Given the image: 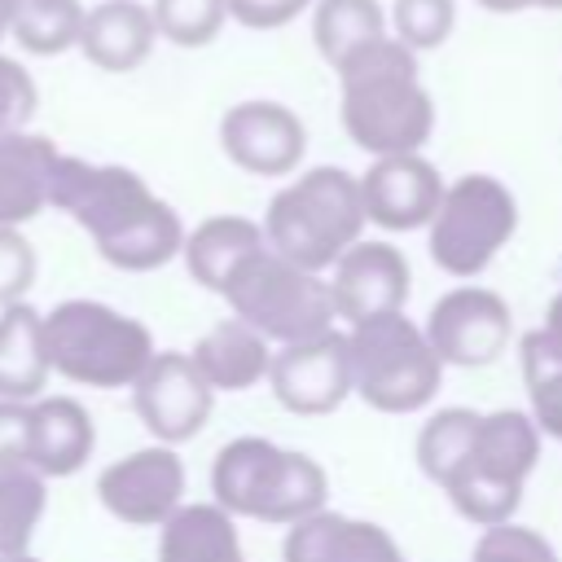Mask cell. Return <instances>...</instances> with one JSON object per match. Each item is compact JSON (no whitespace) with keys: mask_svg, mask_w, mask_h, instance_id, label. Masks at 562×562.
<instances>
[{"mask_svg":"<svg viewBox=\"0 0 562 562\" xmlns=\"http://www.w3.org/2000/svg\"><path fill=\"white\" fill-rule=\"evenodd\" d=\"M540 9H562V0H536Z\"/></svg>","mask_w":562,"mask_h":562,"instance_id":"obj_43","label":"cell"},{"mask_svg":"<svg viewBox=\"0 0 562 562\" xmlns=\"http://www.w3.org/2000/svg\"><path fill=\"white\" fill-rule=\"evenodd\" d=\"M44 347H48L53 373L97 391L136 386L145 364L158 356L154 334L136 316L97 299L57 303L44 316Z\"/></svg>","mask_w":562,"mask_h":562,"instance_id":"obj_3","label":"cell"},{"mask_svg":"<svg viewBox=\"0 0 562 562\" xmlns=\"http://www.w3.org/2000/svg\"><path fill=\"white\" fill-rule=\"evenodd\" d=\"M514 228L518 202L509 184H501L487 171H470L443 189V202L426 228V246L448 277L470 281L501 255V246H509Z\"/></svg>","mask_w":562,"mask_h":562,"instance_id":"obj_6","label":"cell"},{"mask_svg":"<svg viewBox=\"0 0 562 562\" xmlns=\"http://www.w3.org/2000/svg\"><path fill=\"white\" fill-rule=\"evenodd\" d=\"M35 281V250L18 228H0V307L22 303Z\"/></svg>","mask_w":562,"mask_h":562,"instance_id":"obj_37","label":"cell"},{"mask_svg":"<svg viewBox=\"0 0 562 562\" xmlns=\"http://www.w3.org/2000/svg\"><path fill=\"white\" fill-rule=\"evenodd\" d=\"M272 457H277L272 439H259V435L228 439L215 452V465H211L215 505H224L233 518H255V505H259V492H263Z\"/></svg>","mask_w":562,"mask_h":562,"instance_id":"obj_26","label":"cell"},{"mask_svg":"<svg viewBox=\"0 0 562 562\" xmlns=\"http://www.w3.org/2000/svg\"><path fill=\"white\" fill-rule=\"evenodd\" d=\"M0 562H35L31 553H22V558H0Z\"/></svg>","mask_w":562,"mask_h":562,"instance_id":"obj_44","label":"cell"},{"mask_svg":"<svg viewBox=\"0 0 562 562\" xmlns=\"http://www.w3.org/2000/svg\"><path fill=\"white\" fill-rule=\"evenodd\" d=\"M386 35H391V22H386L378 0H316L312 40H316V53L334 70L347 66L360 48H369Z\"/></svg>","mask_w":562,"mask_h":562,"instance_id":"obj_25","label":"cell"},{"mask_svg":"<svg viewBox=\"0 0 562 562\" xmlns=\"http://www.w3.org/2000/svg\"><path fill=\"white\" fill-rule=\"evenodd\" d=\"M154 202H158V193L132 167L83 162V158H70V154H61V162H57L53 206L66 211L97 246L119 237L123 228H132Z\"/></svg>","mask_w":562,"mask_h":562,"instance_id":"obj_7","label":"cell"},{"mask_svg":"<svg viewBox=\"0 0 562 562\" xmlns=\"http://www.w3.org/2000/svg\"><path fill=\"white\" fill-rule=\"evenodd\" d=\"M536 461H540V426H536L531 413H518V408L483 413L470 470H483L492 479H505V483L522 487L527 474L536 470Z\"/></svg>","mask_w":562,"mask_h":562,"instance_id":"obj_24","label":"cell"},{"mask_svg":"<svg viewBox=\"0 0 562 562\" xmlns=\"http://www.w3.org/2000/svg\"><path fill=\"white\" fill-rule=\"evenodd\" d=\"M558 347H562V290L553 294V303H549V312H544V325H540Z\"/></svg>","mask_w":562,"mask_h":562,"instance_id":"obj_40","label":"cell"},{"mask_svg":"<svg viewBox=\"0 0 562 562\" xmlns=\"http://www.w3.org/2000/svg\"><path fill=\"white\" fill-rule=\"evenodd\" d=\"M281 558L285 562H404V553L386 527L347 518V514H329V509L294 522L285 531Z\"/></svg>","mask_w":562,"mask_h":562,"instance_id":"obj_16","label":"cell"},{"mask_svg":"<svg viewBox=\"0 0 562 562\" xmlns=\"http://www.w3.org/2000/svg\"><path fill=\"white\" fill-rule=\"evenodd\" d=\"M83 18L88 9L79 0H18L9 35L18 40V48L35 57H57L66 48H79Z\"/></svg>","mask_w":562,"mask_h":562,"instance_id":"obj_29","label":"cell"},{"mask_svg":"<svg viewBox=\"0 0 562 562\" xmlns=\"http://www.w3.org/2000/svg\"><path fill=\"white\" fill-rule=\"evenodd\" d=\"M263 246H268L263 224H255L246 215H211V220H202L184 237V250L180 255H184V268H189V277L198 285L224 294V285L237 272V263L250 259Z\"/></svg>","mask_w":562,"mask_h":562,"instance_id":"obj_22","label":"cell"},{"mask_svg":"<svg viewBox=\"0 0 562 562\" xmlns=\"http://www.w3.org/2000/svg\"><path fill=\"white\" fill-rule=\"evenodd\" d=\"M386 22H391V35L404 48L426 53V48H439L452 35L457 4L452 0H395Z\"/></svg>","mask_w":562,"mask_h":562,"instance_id":"obj_34","label":"cell"},{"mask_svg":"<svg viewBox=\"0 0 562 562\" xmlns=\"http://www.w3.org/2000/svg\"><path fill=\"white\" fill-rule=\"evenodd\" d=\"M48 347H44V312L31 303L0 307V400L35 404L48 382Z\"/></svg>","mask_w":562,"mask_h":562,"instance_id":"obj_21","label":"cell"},{"mask_svg":"<svg viewBox=\"0 0 562 562\" xmlns=\"http://www.w3.org/2000/svg\"><path fill=\"white\" fill-rule=\"evenodd\" d=\"M356 395L378 413H417L435 400L443 360L422 325L404 312H386L347 329Z\"/></svg>","mask_w":562,"mask_h":562,"instance_id":"obj_5","label":"cell"},{"mask_svg":"<svg viewBox=\"0 0 562 562\" xmlns=\"http://www.w3.org/2000/svg\"><path fill=\"white\" fill-rule=\"evenodd\" d=\"M31 470V404L0 400V474Z\"/></svg>","mask_w":562,"mask_h":562,"instance_id":"obj_38","label":"cell"},{"mask_svg":"<svg viewBox=\"0 0 562 562\" xmlns=\"http://www.w3.org/2000/svg\"><path fill=\"white\" fill-rule=\"evenodd\" d=\"M518 351H522V382H527L531 417L540 435L562 439V347L544 329H531L522 334Z\"/></svg>","mask_w":562,"mask_h":562,"instance_id":"obj_30","label":"cell"},{"mask_svg":"<svg viewBox=\"0 0 562 562\" xmlns=\"http://www.w3.org/2000/svg\"><path fill=\"white\" fill-rule=\"evenodd\" d=\"M470 562H558V553L536 527L501 522V527H483Z\"/></svg>","mask_w":562,"mask_h":562,"instance_id":"obj_35","label":"cell"},{"mask_svg":"<svg viewBox=\"0 0 562 562\" xmlns=\"http://www.w3.org/2000/svg\"><path fill=\"white\" fill-rule=\"evenodd\" d=\"M422 329H426V338H430V347L443 364L483 369L509 347L514 316H509V303L496 290L457 285V290H448L430 303Z\"/></svg>","mask_w":562,"mask_h":562,"instance_id":"obj_8","label":"cell"},{"mask_svg":"<svg viewBox=\"0 0 562 562\" xmlns=\"http://www.w3.org/2000/svg\"><path fill=\"white\" fill-rule=\"evenodd\" d=\"M154 40H158V26H154L149 4H140V0H101L83 18L79 53L97 70L123 75V70H136L154 53Z\"/></svg>","mask_w":562,"mask_h":562,"instance_id":"obj_17","label":"cell"},{"mask_svg":"<svg viewBox=\"0 0 562 562\" xmlns=\"http://www.w3.org/2000/svg\"><path fill=\"white\" fill-rule=\"evenodd\" d=\"M40 105V92H35V79L31 70L18 61V57H4L0 53V132H18L31 123Z\"/></svg>","mask_w":562,"mask_h":562,"instance_id":"obj_36","label":"cell"},{"mask_svg":"<svg viewBox=\"0 0 562 562\" xmlns=\"http://www.w3.org/2000/svg\"><path fill=\"white\" fill-rule=\"evenodd\" d=\"M443 492H448L452 509H457L465 522H474V527H501V522H514V509H518V501H522V487H518V483L492 479V474L470 470V465H465Z\"/></svg>","mask_w":562,"mask_h":562,"instance_id":"obj_32","label":"cell"},{"mask_svg":"<svg viewBox=\"0 0 562 562\" xmlns=\"http://www.w3.org/2000/svg\"><path fill=\"white\" fill-rule=\"evenodd\" d=\"M220 149L250 176H290L307 149V127L281 101H237L220 119Z\"/></svg>","mask_w":562,"mask_h":562,"instance_id":"obj_12","label":"cell"},{"mask_svg":"<svg viewBox=\"0 0 562 562\" xmlns=\"http://www.w3.org/2000/svg\"><path fill=\"white\" fill-rule=\"evenodd\" d=\"M97 448L92 413L70 395H40L31 404V470L44 479L75 474Z\"/></svg>","mask_w":562,"mask_h":562,"instance_id":"obj_18","label":"cell"},{"mask_svg":"<svg viewBox=\"0 0 562 562\" xmlns=\"http://www.w3.org/2000/svg\"><path fill=\"white\" fill-rule=\"evenodd\" d=\"M268 386H272L277 404L290 408V413H299V417H325V413H334L356 391L347 334L329 329L321 338L277 347L272 351V369H268Z\"/></svg>","mask_w":562,"mask_h":562,"instance_id":"obj_10","label":"cell"},{"mask_svg":"<svg viewBox=\"0 0 562 562\" xmlns=\"http://www.w3.org/2000/svg\"><path fill=\"white\" fill-rule=\"evenodd\" d=\"M13 13H18V0H0V40L13 31Z\"/></svg>","mask_w":562,"mask_h":562,"instance_id":"obj_42","label":"cell"},{"mask_svg":"<svg viewBox=\"0 0 562 562\" xmlns=\"http://www.w3.org/2000/svg\"><path fill=\"white\" fill-rule=\"evenodd\" d=\"M325 492H329V479H325L316 457L294 452V448H277L268 479H263V492H259V505H255V522L294 527V522L325 509Z\"/></svg>","mask_w":562,"mask_h":562,"instance_id":"obj_23","label":"cell"},{"mask_svg":"<svg viewBox=\"0 0 562 562\" xmlns=\"http://www.w3.org/2000/svg\"><path fill=\"white\" fill-rule=\"evenodd\" d=\"M48 509L44 474L40 470H9L0 474V558L31 553V536Z\"/></svg>","mask_w":562,"mask_h":562,"instance_id":"obj_31","label":"cell"},{"mask_svg":"<svg viewBox=\"0 0 562 562\" xmlns=\"http://www.w3.org/2000/svg\"><path fill=\"white\" fill-rule=\"evenodd\" d=\"M474 4H483L487 13H522V9H531L536 0H474Z\"/></svg>","mask_w":562,"mask_h":562,"instance_id":"obj_41","label":"cell"},{"mask_svg":"<svg viewBox=\"0 0 562 562\" xmlns=\"http://www.w3.org/2000/svg\"><path fill=\"white\" fill-rule=\"evenodd\" d=\"M61 149L26 127L0 132V228H18L53 206V176Z\"/></svg>","mask_w":562,"mask_h":562,"instance_id":"obj_15","label":"cell"},{"mask_svg":"<svg viewBox=\"0 0 562 562\" xmlns=\"http://www.w3.org/2000/svg\"><path fill=\"white\" fill-rule=\"evenodd\" d=\"M97 496L105 514L127 527H162L184 505V461L171 443L136 448L101 470Z\"/></svg>","mask_w":562,"mask_h":562,"instance_id":"obj_9","label":"cell"},{"mask_svg":"<svg viewBox=\"0 0 562 562\" xmlns=\"http://www.w3.org/2000/svg\"><path fill=\"white\" fill-rule=\"evenodd\" d=\"M184 237H189V233H184L180 215L158 198L132 228H123L119 237L101 241L97 250H101L105 263H114V268H123V272H154V268L171 263V259L184 250Z\"/></svg>","mask_w":562,"mask_h":562,"instance_id":"obj_27","label":"cell"},{"mask_svg":"<svg viewBox=\"0 0 562 562\" xmlns=\"http://www.w3.org/2000/svg\"><path fill=\"white\" fill-rule=\"evenodd\" d=\"M408 285H413V268L404 250L391 241H364V237L334 263V277H329L334 307L347 325L404 312Z\"/></svg>","mask_w":562,"mask_h":562,"instance_id":"obj_14","label":"cell"},{"mask_svg":"<svg viewBox=\"0 0 562 562\" xmlns=\"http://www.w3.org/2000/svg\"><path fill=\"white\" fill-rule=\"evenodd\" d=\"M342 79V127L347 136L373 154H417L435 132V101L417 79V53L395 35L360 48Z\"/></svg>","mask_w":562,"mask_h":562,"instance_id":"obj_1","label":"cell"},{"mask_svg":"<svg viewBox=\"0 0 562 562\" xmlns=\"http://www.w3.org/2000/svg\"><path fill=\"white\" fill-rule=\"evenodd\" d=\"M132 404L136 417L145 422V430L158 443H184L193 439L215 404V386L202 378V369L193 364L189 351H158L145 373L132 386Z\"/></svg>","mask_w":562,"mask_h":562,"instance_id":"obj_11","label":"cell"},{"mask_svg":"<svg viewBox=\"0 0 562 562\" xmlns=\"http://www.w3.org/2000/svg\"><path fill=\"white\" fill-rule=\"evenodd\" d=\"M154 26L176 48H202L211 44L228 22V0H154L149 4Z\"/></svg>","mask_w":562,"mask_h":562,"instance_id":"obj_33","label":"cell"},{"mask_svg":"<svg viewBox=\"0 0 562 562\" xmlns=\"http://www.w3.org/2000/svg\"><path fill=\"white\" fill-rule=\"evenodd\" d=\"M312 0H228V18L250 31H277L294 22Z\"/></svg>","mask_w":562,"mask_h":562,"instance_id":"obj_39","label":"cell"},{"mask_svg":"<svg viewBox=\"0 0 562 562\" xmlns=\"http://www.w3.org/2000/svg\"><path fill=\"white\" fill-rule=\"evenodd\" d=\"M443 180L435 162L422 154H386L373 158L369 171L360 176V198L369 224L386 233H408V228H430L439 202H443Z\"/></svg>","mask_w":562,"mask_h":562,"instance_id":"obj_13","label":"cell"},{"mask_svg":"<svg viewBox=\"0 0 562 562\" xmlns=\"http://www.w3.org/2000/svg\"><path fill=\"white\" fill-rule=\"evenodd\" d=\"M158 562H246L233 514L215 501L180 505L158 527Z\"/></svg>","mask_w":562,"mask_h":562,"instance_id":"obj_20","label":"cell"},{"mask_svg":"<svg viewBox=\"0 0 562 562\" xmlns=\"http://www.w3.org/2000/svg\"><path fill=\"white\" fill-rule=\"evenodd\" d=\"M193 364L202 369V378L215 391H250L268 378L272 369V342L246 325L241 316H224L215 321L198 342H193Z\"/></svg>","mask_w":562,"mask_h":562,"instance_id":"obj_19","label":"cell"},{"mask_svg":"<svg viewBox=\"0 0 562 562\" xmlns=\"http://www.w3.org/2000/svg\"><path fill=\"white\" fill-rule=\"evenodd\" d=\"M224 299H228L233 316L255 325L277 347L321 338L338 321L329 281L321 272H307V268L290 263L272 246H263V250H255L250 259L237 263V272L224 285Z\"/></svg>","mask_w":562,"mask_h":562,"instance_id":"obj_4","label":"cell"},{"mask_svg":"<svg viewBox=\"0 0 562 562\" xmlns=\"http://www.w3.org/2000/svg\"><path fill=\"white\" fill-rule=\"evenodd\" d=\"M364 224L369 215L360 198V176L342 167L303 171L268 202V215H263L268 246L307 272L334 268L360 241Z\"/></svg>","mask_w":562,"mask_h":562,"instance_id":"obj_2","label":"cell"},{"mask_svg":"<svg viewBox=\"0 0 562 562\" xmlns=\"http://www.w3.org/2000/svg\"><path fill=\"white\" fill-rule=\"evenodd\" d=\"M479 422L483 413L474 408H439L422 435H417V465L430 483L448 487L474 457V439H479Z\"/></svg>","mask_w":562,"mask_h":562,"instance_id":"obj_28","label":"cell"}]
</instances>
